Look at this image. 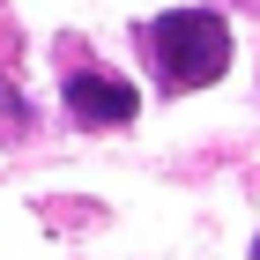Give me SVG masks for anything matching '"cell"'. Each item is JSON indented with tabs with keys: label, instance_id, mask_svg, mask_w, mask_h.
I'll return each mask as SVG.
<instances>
[{
	"label": "cell",
	"instance_id": "obj_5",
	"mask_svg": "<svg viewBox=\"0 0 260 260\" xmlns=\"http://www.w3.org/2000/svg\"><path fill=\"white\" fill-rule=\"evenodd\" d=\"M253 8H260V0H253Z\"/></svg>",
	"mask_w": 260,
	"mask_h": 260
},
{
	"label": "cell",
	"instance_id": "obj_4",
	"mask_svg": "<svg viewBox=\"0 0 260 260\" xmlns=\"http://www.w3.org/2000/svg\"><path fill=\"white\" fill-rule=\"evenodd\" d=\"M253 260H260V238H253Z\"/></svg>",
	"mask_w": 260,
	"mask_h": 260
},
{
	"label": "cell",
	"instance_id": "obj_2",
	"mask_svg": "<svg viewBox=\"0 0 260 260\" xmlns=\"http://www.w3.org/2000/svg\"><path fill=\"white\" fill-rule=\"evenodd\" d=\"M67 112H75L82 126H126L141 112V89L119 75H97V67H75L67 75Z\"/></svg>",
	"mask_w": 260,
	"mask_h": 260
},
{
	"label": "cell",
	"instance_id": "obj_1",
	"mask_svg": "<svg viewBox=\"0 0 260 260\" xmlns=\"http://www.w3.org/2000/svg\"><path fill=\"white\" fill-rule=\"evenodd\" d=\"M149 52H156V75L171 82V89H208V82H223V67H231V22L216 15V8H171V15L149 22Z\"/></svg>",
	"mask_w": 260,
	"mask_h": 260
},
{
	"label": "cell",
	"instance_id": "obj_3",
	"mask_svg": "<svg viewBox=\"0 0 260 260\" xmlns=\"http://www.w3.org/2000/svg\"><path fill=\"white\" fill-rule=\"evenodd\" d=\"M22 126H30V104H22L15 89L0 82V134H22Z\"/></svg>",
	"mask_w": 260,
	"mask_h": 260
}]
</instances>
